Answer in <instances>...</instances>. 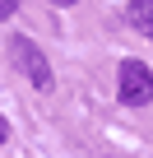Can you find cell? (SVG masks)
<instances>
[{
    "label": "cell",
    "instance_id": "obj_2",
    "mask_svg": "<svg viewBox=\"0 0 153 158\" xmlns=\"http://www.w3.org/2000/svg\"><path fill=\"white\" fill-rule=\"evenodd\" d=\"M121 102L125 107H144V102H153V70L144 65V60H121Z\"/></svg>",
    "mask_w": 153,
    "mask_h": 158
},
{
    "label": "cell",
    "instance_id": "obj_4",
    "mask_svg": "<svg viewBox=\"0 0 153 158\" xmlns=\"http://www.w3.org/2000/svg\"><path fill=\"white\" fill-rule=\"evenodd\" d=\"M14 10H19V0H0V23H5V19H14Z\"/></svg>",
    "mask_w": 153,
    "mask_h": 158
},
{
    "label": "cell",
    "instance_id": "obj_1",
    "mask_svg": "<svg viewBox=\"0 0 153 158\" xmlns=\"http://www.w3.org/2000/svg\"><path fill=\"white\" fill-rule=\"evenodd\" d=\"M10 56H14V65L28 74V84H33V89H42V93H46V89H56L51 60L42 56V47H37V42H28V37L19 33V37H10Z\"/></svg>",
    "mask_w": 153,
    "mask_h": 158
},
{
    "label": "cell",
    "instance_id": "obj_5",
    "mask_svg": "<svg viewBox=\"0 0 153 158\" xmlns=\"http://www.w3.org/2000/svg\"><path fill=\"white\" fill-rule=\"evenodd\" d=\"M10 139V126H5V116H0V144H5Z\"/></svg>",
    "mask_w": 153,
    "mask_h": 158
},
{
    "label": "cell",
    "instance_id": "obj_6",
    "mask_svg": "<svg viewBox=\"0 0 153 158\" xmlns=\"http://www.w3.org/2000/svg\"><path fill=\"white\" fill-rule=\"evenodd\" d=\"M56 5H74V0H56Z\"/></svg>",
    "mask_w": 153,
    "mask_h": 158
},
{
    "label": "cell",
    "instance_id": "obj_3",
    "mask_svg": "<svg viewBox=\"0 0 153 158\" xmlns=\"http://www.w3.org/2000/svg\"><path fill=\"white\" fill-rule=\"evenodd\" d=\"M130 23H135L144 37H153V0H144V5H135V10H130Z\"/></svg>",
    "mask_w": 153,
    "mask_h": 158
}]
</instances>
